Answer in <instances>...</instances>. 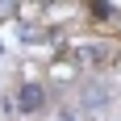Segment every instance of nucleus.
Returning a JSON list of instances; mask_svg holds the SVG:
<instances>
[{
  "mask_svg": "<svg viewBox=\"0 0 121 121\" xmlns=\"http://www.w3.org/2000/svg\"><path fill=\"white\" fill-rule=\"evenodd\" d=\"M42 104H46V88L42 84H21L17 88V109L21 113H42Z\"/></svg>",
  "mask_w": 121,
  "mask_h": 121,
  "instance_id": "nucleus-2",
  "label": "nucleus"
},
{
  "mask_svg": "<svg viewBox=\"0 0 121 121\" xmlns=\"http://www.w3.org/2000/svg\"><path fill=\"white\" fill-rule=\"evenodd\" d=\"M113 100V88L104 84V79H92V84H84V96H79V109L84 113H96V109H104Z\"/></svg>",
  "mask_w": 121,
  "mask_h": 121,
  "instance_id": "nucleus-1",
  "label": "nucleus"
}]
</instances>
